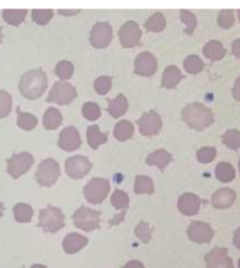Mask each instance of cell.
I'll return each instance as SVG.
<instances>
[{"label": "cell", "instance_id": "29", "mask_svg": "<svg viewBox=\"0 0 240 268\" xmlns=\"http://www.w3.org/2000/svg\"><path fill=\"white\" fill-rule=\"evenodd\" d=\"M216 176L220 182L228 183L235 177L234 168L228 163H219L216 168Z\"/></svg>", "mask_w": 240, "mask_h": 268}, {"label": "cell", "instance_id": "35", "mask_svg": "<svg viewBox=\"0 0 240 268\" xmlns=\"http://www.w3.org/2000/svg\"><path fill=\"white\" fill-rule=\"evenodd\" d=\"M82 114L87 120L95 121L101 116V108L96 103L94 102H87L82 107Z\"/></svg>", "mask_w": 240, "mask_h": 268}, {"label": "cell", "instance_id": "12", "mask_svg": "<svg viewBox=\"0 0 240 268\" xmlns=\"http://www.w3.org/2000/svg\"><path fill=\"white\" fill-rule=\"evenodd\" d=\"M120 41L123 47L132 48L139 45L141 39V29L135 21H128L122 26L119 33Z\"/></svg>", "mask_w": 240, "mask_h": 268}, {"label": "cell", "instance_id": "44", "mask_svg": "<svg viewBox=\"0 0 240 268\" xmlns=\"http://www.w3.org/2000/svg\"><path fill=\"white\" fill-rule=\"evenodd\" d=\"M197 157L200 163H210L216 157V149L213 147H205L201 148L197 152Z\"/></svg>", "mask_w": 240, "mask_h": 268}, {"label": "cell", "instance_id": "37", "mask_svg": "<svg viewBox=\"0 0 240 268\" xmlns=\"http://www.w3.org/2000/svg\"><path fill=\"white\" fill-rule=\"evenodd\" d=\"M12 107V97L5 90L0 89V118L6 117L11 112Z\"/></svg>", "mask_w": 240, "mask_h": 268}, {"label": "cell", "instance_id": "53", "mask_svg": "<svg viewBox=\"0 0 240 268\" xmlns=\"http://www.w3.org/2000/svg\"><path fill=\"white\" fill-rule=\"evenodd\" d=\"M238 17H239V21H240V10L238 11Z\"/></svg>", "mask_w": 240, "mask_h": 268}, {"label": "cell", "instance_id": "30", "mask_svg": "<svg viewBox=\"0 0 240 268\" xmlns=\"http://www.w3.org/2000/svg\"><path fill=\"white\" fill-rule=\"evenodd\" d=\"M27 10H4L3 18L7 24L17 26L24 21Z\"/></svg>", "mask_w": 240, "mask_h": 268}, {"label": "cell", "instance_id": "40", "mask_svg": "<svg viewBox=\"0 0 240 268\" xmlns=\"http://www.w3.org/2000/svg\"><path fill=\"white\" fill-rule=\"evenodd\" d=\"M181 18H182L183 22H185V24H186L185 33H188V34L193 33V30H195L196 26H197L196 15L192 14L191 12H189V11L182 10L181 11Z\"/></svg>", "mask_w": 240, "mask_h": 268}, {"label": "cell", "instance_id": "47", "mask_svg": "<svg viewBox=\"0 0 240 268\" xmlns=\"http://www.w3.org/2000/svg\"><path fill=\"white\" fill-rule=\"evenodd\" d=\"M124 268H144V267H143V265L140 261L132 260V261H129L127 265L124 266Z\"/></svg>", "mask_w": 240, "mask_h": 268}, {"label": "cell", "instance_id": "21", "mask_svg": "<svg viewBox=\"0 0 240 268\" xmlns=\"http://www.w3.org/2000/svg\"><path fill=\"white\" fill-rule=\"evenodd\" d=\"M61 123H62V115H61L58 109L51 107V108L46 110L43 118V124L45 129L54 130L59 128Z\"/></svg>", "mask_w": 240, "mask_h": 268}, {"label": "cell", "instance_id": "54", "mask_svg": "<svg viewBox=\"0 0 240 268\" xmlns=\"http://www.w3.org/2000/svg\"><path fill=\"white\" fill-rule=\"evenodd\" d=\"M239 268H240V260H239Z\"/></svg>", "mask_w": 240, "mask_h": 268}, {"label": "cell", "instance_id": "51", "mask_svg": "<svg viewBox=\"0 0 240 268\" xmlns=\"http://www.w3.org/2000/svg\"><path fill=\"white\" fill-rule=\"evenodd\" d=\"M32 268H47V267H45L43 265H34V266H32Z\"/></svg>", "mask_w": 240, "mask_h": 268}, {"label": "cell", "instance_id": "39", "mask_svg": "<svg viewBox=\"0 0 240 268\" xmlns=\"http://www.w3.org/2000/svg\"><path fill=\"white\" fill-rule=\"evenodd\" d=\"M73 64H72L70 61H61L58 63V66L55 68L56 75L59 76L61 80H68L73 74Z\"/></svg>", "mask_w": 240, "mask_h": 268}, {"label": "cell", "instance_id": "19", "mask_svg": "<svg viewBox=\"0 0 240 268\" xmlns=\"http://www.w3.org/2000/svg\"><path fill=\"white\" fill-rule=\"evenodd\" d=\"M87 244H88V239L86 237L78 234V233H71L64 238L62 246L66 253L74 254L80 250H82Z\"/></svg>", "mask_w": 240, "mask_h": 268}, {"label": "cell", "instance_id": "27", "mask_svg": "<svg viewBox=\"0 0 240 268\" xmlns=\"http://www.w3.org/2000/svg\"><path fill=\"white\" fill-rule=\"evenodd\" d=\"M165 17L162 13L157 12L148 19V21L144 24V28H146L148 32H162V30L165 28Z\"/></svg>", "mask_w": 240, "mask_h": 268}, {"label": "cell", "instance_id": "8", "mask_svg": "<svg viewBox=\"0 0 240 268\" xmlns=\"http://www.w3.org/2000/svg\"><path fill=\"white\" fill-rule=\"evenodd\" d=\"M76 97V89L70 83L59 81L51 89L47 101L58 105H68Z\"/></svg>", "mask_w": 240, "mask_h": 268}, {"label": "cell", "instance_id": "33", "mask_svg": "<svg viewBox=\"0 0 240 268\" xmlns=\"http://www.w3.org/2000/svg\"><path fill=\"white\" fill-rule=\"evenodd\" d=\"M112 204L116 210H125L129 206V197L128 194L122 190H116L112 194Z\"/></svg>", "mask_w": 240, "mask_h": 268}, {"label": "cell", "instance_id": "13", "mask_svg": "<svg viewBox=\"0 0 240 268\" xmlns=\"http://www.w3.org/2000/svg\"><path fill=\"white\" fill-rule=\"evenodd\" d=\"M188 236L190 240L197 244L209 243L213 237L211 226L203 221H192L188 228Z\"/></svg>", "mask_w": 240, "mask_h": 268}, {"label": "cell", "instance_id": "5", "mask_svg": "<svg viewBox=\"0 0 240 268\" xmlns=\"http://www.w3.org/2000/svg\"><path fill=\"white\" fill-rule=\"evenodd\" d=\"M110 184L104 178H93L85 187V197L91 204H100L108 196Z\"/></svg>", "mask_w": 240, "mask_h": 268}, {"label": "cell", "instance_id": "3", "mask_svg": "<svg viewBox=\"0 0 240 268\" xmlns=\"http://www.w3.org/2000/svg\"><path fill=\"white\" fill-rule=\"evenodd\" d=\"M64 216L60 209L48 205L41 210L39 216V227L47 233H56L64 227Z\"/></svg>", "mask_w": 240, "mask_h": 268}, {"label": "cell", "instance_id": "26", "mask_svg": "<svg viewBox=\"0 0 240 268\" xmlns=\"http://www.w3.org/2000/svg\"><path fill=\"white\" fill-rule=\"evenodd\" d=\"M87 139H88V143L94 150L100 147L101 144H104L107 142V135L106 133H102L98 129L97 125H91L88 128V131H87Z\"/></svg>", "mask_w": 240, "mask_h": 268}, {"label": "cell", "instance_id": "7", "mask_svg": "<svg viewBox=\"0 0 240 268\" xmlns=\"http://www.w3.org/2000/svg\"><path fill=\"white\" fill-rule=\"evenodd\" d=\"M33 156L28 154V152L13 155L10 159H7V172L14 179H17L30 169V166L33 165Z\"/></svg>", "mask_w": 240, "mask_h": 268}, {"label": "cell", "instance_id": "43", "mask_svg": "<svg viewBox=\"0 0 240 268\" xmlns=\"http://www.w3.org/2000/svg\"><path fill=\"white\" fill-rule=\"evenodd\" d=\"M33 20L39 25H45L51 20L53 17L52 10H34L32 13Z\"/></svg>", "mask_w": 240, "mask_h": 268}, {"label": "cell", "instance_id": "48", "mask_svg": "<svg viewBox=\"0 0 240 268\" xmlns=\"http://www.w3.org/2000/svg\"><path fill=\"white\" fill-rule=\"evenodd\" d=\"M234 245L240 250V228L237 232H235V234H234Z\"/></svg>", "mask_w": 240, "mask_h": 268}, {"label": "cell", "instance_id": "10", "mask_svg": "<svg viewBox=\"0 0 240 268\" xmlns=\"http://www.w3.org/2000/svg\"><path fill=\"white\" fill-rule=\"evenodd\" d=\"M91 169V163L87 157L74 156L67 159L66 171L70 177L79 179L85 177Z\"/></svg>", "mask_w": 240, "mask_h": 268}, {"label": "cell", "instance_id": "22", "mask_svg": "<svg viewBox=\"0 0 240 268\" xmlns=\"http://www.w3.org/2000/svg\"><path fill=\"white\" fill-rule=\"evenodd\" d=\"M171 162V155L164 149H159V150L152 152L150 156H148L147 164L148 165L157 166L163 170L166 168L167 164Z\"/></svg>", "mask_w": 240, "mask_h": 268}, {"label": "cell", "instance_id": "45", "mask_svg": "<svg viewBox=\"0 0 240 268\" xmlns=\"http://www.w3.org/2000/svg\"><path fill=\"white\" fill-rule=\"evenodd\" d=\"M232 53H233L235 57L240 59V39L234 40L233 44H232Z\"/></svg>", "mask_w": 240, "mask_h": 268}, {"label": "cell", "instance_id": "23", "mask_svg": "<svg viewBox=\"0 0 240 268\" xmlns=\"http://www.w3.org/2000/svg\"><path fill=\"white\" fill-rule=\"evenodd\" d=\"M128 109V101L123 94H120L116 98L109 101L108 106V113L109 115H112L114 118H117L123 115Z\"/></svg>", "mask_w": 240, "mask_h": 268}, {"label": "cell", "instance_id": "1", "mask_svg": "<svg viewBox=\"0 0 240 268\" xmlns=\"http://www.w3.org/2000/svg\"><path fill=\"white\" fill-rule=\"evenodd\" d=\"M47 88V76L41 70H32L25 73L20 79L19 89L25 97L29 99L39 98Z\"/></svg>", "mask_w": 240, "mask_h": 268}, {"label": "cell", "instance_id": "20", "mask_svg": "<svg viewBox=\"0 0 240 268\" xmlns=\"http://www.w3.org/2000/svg\"><path fill=\"white\" fill-rule=\"evenodd\" d=\"M203 53L209 60L218 61V60H222L223 57L225 56L226 49L224 48L222 43H219V41H217V40H211L205 45Z\"/></svg>", "mask_w": 240, "mask_h": 268}, {"label": "cell", "instance_id": "16", "mask_svg": "<svg viewBox=\"0 0 240 268\" xmlns=\"http://www.w3.org/2000/svg\"><path fill=\"white\" fill-rule=\"evenodd\" d=\"M59 145L61 149L66 151H74L81 145V139H80L79 131L74 127H68L63 129L60 133Z\"/></svg>", "mask_w": 240, "mask_h": 268}, {"label": "cell", "instance_id": "11", "mask_svg": "<svg viewBox=\"0 0 240 268\" xmlns=\"http://www.w3.org/2000/svg\"><path fill=\"white\" fill-rule=\"evenodd\" d=\"M140 131L144 136H152L159 132L162 128V120L159 115L151 110L149 113H146L142 117L137 121Z\"/></svg>", "mask_w": 240, "mask_h": 268}, {"label": "cell", "instance_id": "49", "mask_svg": "<svg viewBox=\"0 0 240 268\" xmlns=\"http://www.w3.org/2000/svg\"><path fill=\"white\" fill-rule=\"evenodd\" d=\"M79 11H62V10H59V13L60 14H74V13H78Z\"/></svg>", "mask_w": 240, "mask_h": 268}, {"label": "cell", "instance_id": "36", "mask_svg": "<svg viewBox=\"0 0 240 268\" xmlns=\"http://www.w3.org/2000/svg\"><path fill=\"white\" fill-rule=\"evenodd\" d=\"M38 123L37 117L33 116L32 114L21 113L18 114V125L24 130H32Z\"/></svg>", "mask_w": 240, "mask_h": 268}, {"label": "cell", "instance_id": "25", "mask_svg": "<svg viewBox=\"0 0 240 268\" xmlns=\"http://www.w3.org/2000/svg\"><path fill=\"white\" fill-rule=\"evenodd\" d=\"M14 218L18 223H29L33 217L32 206L25 203H19L13 208Z\"/></svg>", "mask_w": 240, "mask_h": 268}, {"label": "cell", "instance_id": "52", "mask_svg": "<svg viewBox=\"0 0 240 268\" xmlns=\"http://www.w3.org/2000/svg\"><path fill=\"white\" fill-rule=\"evenodd\" d=\"M2 39H3V32H2V28H0V43H2Z\"/></svg>", "mask_w": 240, "mask_h": 268}, {"label": "cell", "instance_id": "18", "mask_svg": "<svg viewBox=\"0 0 240 268\" xmlns=\"http://www.w3.org/2000/svg\"><path fill=\"white\" fill-rule=\"evenodd\" d=\"M237 194L231 189H222L212 196V205L216 209H227L233 204Z\"/></svg>", "mask_w": 240, "mask_h": 268}, {"label": "cell", "instance_id": "24", "mask_svg": "<svg viewBox=\"0 0 240 268\" xmlns=\"http://www.w3.org/2000/svg\"><path fill=\"white\" fill-rule=\"evenodd\" d=\"M182 79H183V74L177 67L175 66L167 67L164 73H163V82H162L163 87L169 88V89L175 88L178 83H180Z\"/></svg>", "mask_w": 240, "mask_h": 268}, {"label": "cell", "instance_id": "4", "mask_svg": "<svg viewBox=\"0 0 240 268\" xmlns=\"http://www.w3.org/2000/svg\"><path fill=\"white\" fill-rule=\"evenodd\" d=\"M74 224L78 228L86 232H91L100 226V212L87 206H81L73 214Z\"/></svg>", "mask_w": 240, "mask_h": 268}, {"label": "cell", "instance_id": "41", "mask_svg": "<svg viewBox=\"0 0 240 268\" xmlns=\"http://www.w3.org/2000/svg\"><path fill=\"white\" fill-rule=\"evenodd\" d=\"M135 233H136L137 238H140L143 241V243L147 244V243H149L151 239L152 231L149 225H148L147 223H144V221H141V223L136 226Z\"/></svg>", "mask_w": 240, "mask_h": 268}, {"label": "cell", "instance_id": "28", "mask_svg": "<svg viewBox=\"0 0 240 268\" xmlns=\"http://www.w3.org/2000/svg\"><path fill=\"white\" fill-rule=\"evenodd\" d=\"M114 135L119 141H125L134 135V125L131 124V122L127 120L120 121L116 124L115 130H114Z\"/></svg>", "mask_w": 240, "mask_h": 268}, {"label": "cell", "instance_id": "14", "mask_svg": "<svg viewBox=\"0 0 240 268\" xmlns=\"http://www.w3.org/2000/svg\"><path fill=\"white\" fill-rule=\"evenodd\" d=\"M208 268H234L233 261L228 256L226 248H213V250L205 256Z\"/></svg>", "mask_w": 240, "mask_h": 268}, {"label": "cell", "instance_id": "50", "mask_svg": "<svg viewBox=\"0 0 240 268\" xmlns=\"http://www.w3.org/2000/svg\"><path fill=\"white\" fill-rule=\"evenodd\" d=\"M4 210H5V208H4V204L2 202H0V218H2V216H3Z\"/></svg>", "mask_w": 240, "mask_h": 268}, {"label": "cell", "instance_id": "2", "mask_svg": "<svg viewBox=\"0 0 240 268\" xmlns=\"http://www.w3.org/2000/svg\"><path fill=\"white\" fill-rule=\"evenodd\" d=\"M182 117L189 127L196 129L198 131L208 128L215 121L212 110L198 102L186 106L182 112Z\"/></svg>", "mask_w": 240, "mask_h": 268}, {"label": "cell", "instance_id": "9", "mask_svg": "<svg viewBox=\"0 0 240 268\" xmlns=\"http://www.w3.org/2000/svg\"><path fill=\"white\" fill-rule=\"evenodd\" d=\"M113 39V29L108 22H97L90 33V44L95 48H105Z\"/></svg>", "mask_w": 240, "mask_h": 268}, {"label": "cell", "instance_id": "6", "mask_svg": "<svg viewBox=\"0 0 240 268\" xmlns=\"http://www.w3.org/2000/svg\"><path fill=\"white\" fill-rule=\"evenodd\" d=\"M60 176V166L56 160L48 158L40 163L38 171L36 174V178L38 183L43 186H52Z\"/></svg>", "mask_w": 240, "mask_h": 268}, {"label": "cell", "instance_id": "15", "mask_svg": "<svg viewBox=\"0 0 240 268\" xmlns=\"http://www.w3.org/2000/svg\"><path fill=\"white\" fill-rule=\"evenodd\" d=\"M157 70V60L149 52L139 54L135 61V72L142 76H151Z\"/></svg>", "mask_w": 240, "mask_h": 268}, {"label": "cell", "instance_id": "17", "mask_svg": "<svg viewBox=\"0 0 240 268\" xmlns=\"http://www.w3.org/2000/svg\"><path fill=\"white\" fill-rule=\"evenodd\" d=\"M200 198L193 193H185L178 199V210L185 216H195L200 208Z\"/></svg>", "mask_w": 240, "mask_h": 268}, {"label": "cell", "instance_id": "31", "mask_svg": "<svg viewBox=\"0 0 240 268\" xmlns=\"http://www.w3.org/2000/svg\"><path fill=\"white\" fill-rule=\"evenodd\" d=\"M154 191V183H152L149 177H147V176H137L135 181V192L137 194H152Z\"/></svg>", "mask_w": 240, "mask_h": 268}, {"label": "cell", "instance_id": "42", "mask_svg": "<svg viewBox=\"0 0 240 268\" xmlns=\"http://www.w3.org/2000/svg\"><path fill=\"white\" fill-rule=\"evenodd\" d=\"M94 87L95 90L100 95L107 94L110 88H112V78H109V76H100V78L96 79V81H95Z\"/></svg>", "mask_w": 240, "mask_h": 268}, {"label": "cell", "instance_id": "34", "mask_svg": "<svg viewBox=\"0 0 240 268\" xmlns=\"http://www.w3.org/2000/svg\"><path fill=\"white\" fill-rule=\"evenodd\" d=\"M223 142L232 150H238L240 148V131L238 130H228L223 135Z\"/></svg>", "mask_w": 240, "mask_h": 268}, {"label": "cell", "instance_id": "46", "mask_svg": "<svg viewBox=\"0 0 240 268\" xmlns=\"http://www.w3.org/2000/svg\"><path fill=\"white\" fill-rule=\"evenodd\" d=\"M233 96L237 101H240V76L235 80L234 87H233Z\"/></svg>", "mask_w": 240, "mask_h": 268}, {"label": "cell", "instance_id": "38", "mask_svg": "<svg viewBox=\"0 0 240 268\" xmlns=\"http://www.w3.org/2000/svg\"><path fill=\"white\" fill-rule=\"evenodd\" d=\"M218 24L222 28L227 29L234 24L233 10H223L218 15Z\"/></svg>", "mask_w": 240, "mask_h": 268}, {"label": "cell", "instance_id": "32", "mask_svg": "<svg viewBox=\"0 0 240 268\" xmlns=\"http://www.w3.org/2000/svg\"><path fill=\"white\" fill-rule=\"evenodd\" d=\"M204 62L201 61L199 56L197 55H190L184 61V68L185 71L190 74H197L204 70Z\"/></svg>", "mask_w": 240, "mask_h": 268}, {"label": "cell", "instance_id": "55", "mask_svg": "<svg viewBox=\"0 0 240 268\" xmlns=\"http://www.w3.org/2000/svg\"><path fill=\"white\" fill-rule=\"evenodd\" d=\"M239 169H240V162H239Z\"/></svg>", "mask_w": 240, "mask_h": 268}]
</instances>
